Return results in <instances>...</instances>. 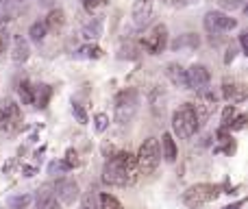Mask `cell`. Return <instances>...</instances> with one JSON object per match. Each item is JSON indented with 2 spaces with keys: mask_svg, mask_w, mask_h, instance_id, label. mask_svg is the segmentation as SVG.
Returning <instances> with one entry per match:
<instances>
[{
  "mask_svg": "<svg viewBox=\"0 0 248 209\" xmlns=\"http://www.w3.org/2000/svg\"><path fill=\"white\" fill-rule=\"evenodd\" d=\"M50 96H52L50 85H33V103H31V105L44 109V107H48V100H50Z\"/></svg>",
  "mask_w": 248,
  "mask_h": 209,
  "instance_id": "cell-16",
  "label": "cell"
},
{
  "mask_svg": "<svg viewBox=\"0 0 248 209\" xmlns=\"http://www.w3.org/2000/svg\"><path fill=\"white\" fill-rule=\"evenodd\" d=\"M2 50H4V39L0 37V52H2Z\"/></svg>",
  "mask_w": 248,
  "mask_h": 209,
  "instance_id": "cell-39",
  "label": "cell"
},
{
  "mask_svg": "<svg viewBox=\"0 0 248 209\" xmlns=\"http://www.w3.org/2000/svg\"><path fill=\"white\" fill-rule=\"evenodd\" d=\"M235 115H237V109L233 105H229L227 109L222 111V129H229L231 127V122L235 120Z\"/></svg>",
  "mask_w": 248,
  "mask_h": 209,
  "instance_id": "cell-24",
  "label": "cell"
},
{
  "mask_svg": "<svg viewBox=\"0 0 248 209\" xmlns=\"http://www.w3.org/2000/svg\"><path fill=\"white\" fill-rule=\"evenodd\" d=\"M81 57H85V59H100V57H103V50L92 44V46L81 48Z\"/></svg>",
  "mask_w": 248,
  "mask_h": 209,
  "instance_id": "cell-26",
  "label": "cell"
},
{
  "mask_svg": "<svg viewBox=\"0 0 248 209\" xmlns=\"http://www.w3.org/2000/svg\"><path fill=\"white\" fill-rule=\"evenodd\" d=\"M107 2L109 0H85V9L90 13H96V11H100V9L107 7Z\"/></svg>",
  "mask_w": 248,
  "mask_h": 209,
  "instance_id": "cell-28",
  "label": "cell"
},
{
  "mask_svg": "<svg viewBox=\"0 0 248 209\" xmlns=\"http://www.w3.org/2000/svg\"><path fill=\"white\" fill-rule=\"evenodd\" d=\"M166 74H168V79H170V81L174 83L176 87H181V90H187V74H185V70L181 68L179 64H168Z\"/></svg>",
  "mask_w": 248,
  "mask_h": 209,
  "instance_id": "cell-14",
  "label": "cell"
},
{
  "mask_svg": "<svg viewBox=\"0 0 248 209\" xmlns=\"http://www.w3.org/2000/svg\"><path fill=\"white\" fill-rule=\"evenodd\" d=\"M240 4H244V0H220V7L222 9H237Z\"/></svg>",
  "mask_w": 248,
  "mask_h": 209,
  "instance_id": "cell-32",
  "label": "cell"
},
{
  "mask_svg": "<svg viewBox=\"0 0 248 209\" xmlns=\"http://www.w3.org/2000/svg\"><path fill=\"white\" fill-rule=\"evenodd\" d=\"M37 209H59V203H57L55 192H50V188H42L37 190Z\"/></svg>",
  "mask_w": 248,
  "mask_h": 209,
  "instance_id": "cell-15",
  "label": "cell"
},
{
  "mask_svg": "<svg viewBox=\"0 0 248 209\" xmlns=\"http://www.w3.org/2000/svg\"><path fill=\"white\" fill-rule=\"evenodd\" d=\"M242 205H244V201H237V203H233V205H229V207H224V209H240Z\"/></svg>",
  "mask_w": 248,
  "mask_h": 209,
  "instance_id": "cell-38",
  "label": "cell"
},
{
  "mask_svg": "<svg viewBox=\"0 0 248 209\" xmlns=\"http://www.w3.org/2000/svg\"><path fill=\"white\" fill-rule=\"evenodd\" d=\"M0 2H4V0H0Z\"/></svg>",
  "mask_w": 248,
  "mask_h": 209,
  "instance_id": "cell-40",
  "label": "cell"
},
{
  "mask_svg": "<svg viewBox=\"0 0 248 209\" xmlns=\"http://www.w3.org/2000/svg\"><path fill=\"white\" fill-rule=\"evenodd\" d=\"M100 209H124V207L111 194H100Z\"/></svg>",
  "mask_w": 248,
  "mask_h": 209,
  "instance_id": "cell-22",
  "label": "cell"
},
{
  "mask_svg": "<svg viewBox=\"0 0 248 209\" xmlns=\"http://www.w3.org/2000/svg\"><path fill=\"white\" fill-rule=\"evenodd\" d=\"M20 98H22V103L24 105H31L33 103V85H31L29 81H22L20 83Z\"/></svg>",
  "mask_w": 248,
  "mask_h": 209,
  "instance_id": "cell-23",
  "label": "cell"
},
{
  "mask_svg": "<svg viewBox=\"0 0 248 209\" xmlns=\"http://www.w3.org/2000/svg\"><path fill=\"white\" fill-rule=\"evenodd\" d=\"M141 46H144L150 55H159V52H163V50H166V46H168V29L163 24H157L144 37Z\"/></svg>",
  "mask_w": 248,
  "mask_h": 209,
  "instance_id": "cell-8",
  "label": "cell"
},
{
  "mask_svg": "<svg viewBox=\"0 0 248 209\" xmlns=\"http://www.w3.org/2000/svg\"><path fill=\"white\" fill-rule=\"evenodd\" d=\"M233 59H235V50H233V48H231V50H229L227 52V57H224V64H233Z\"/></svg>",
  "mask_w": 248,
  "mask_h": 209,
  "instance_id": "cell-36",
  "label": "cell"
},
{
  "mask_svg": "<svg viewBox=\"0 0 248 209\" xmlns=\"http://www.w3.org/2000/svg\"><path fill=\"white\" fill-rule=\"evenodd\" d=\"M0 127L7 133H16L22 127V111L20 105H16L13 100H4L0 107Z\"/></svg>",
  "mask_w": 248,
  "mask_h": 209,
  "instance_id": "cell-6",
  "label": "cell"
},
{
  "mask_svg": "<svg viewBox=\"0 0 248 209\" xmlns=\"http://www.w3.org/2000/svg\"><path fill=\"white\" fill-rule=\"evenodd\" d=\"M246 127V115H235V120L231 122V131H240V129H244Z\"/></svg>",
  "mask_w": 248,
  "mask_h": 209,
  "instance_id": "cell-31",
  "label": "cell"
},
{
  "mask_svg": "<svg viewBox=\"0 0 248 209\" xmlns=\"http://www.w3.org/2000/svg\"><path fill=\"white\" fill-rule=\"evenodd\" d=\"M216 196H218V188H216V185L198 183V185H192V188L183 194V201L187 207L196 209V207H202V205H207V203H211Z\"/></svg>",
  "mask_w": 248,
  "mask_h": 209,
  "instance_id": "cell-5",
  "label": "cell"
},
{
  "mask_svg": "<svg viewBox=\"0 0 248 209\" xmlns=\"http://www.w3.org/2000/svg\"><path fill=\"white\" fill-rule=\"evenodd\" d=\"M198 44H201L198 35L185 33V35H181L179 39H174V42H172V50H176V52H187V50H194V48H198Z\"/></svg>",
  "mask_w": 248,
  "mask_h": 209,
  "instance_id": "cell-13",
  "label": "cell"
},
{
  "mask_svg": "<svg viewBox=\"0 0 248 209\" xmlns=\"http://www.w3.org/2000/svg\"><path fill=\"white\" fill-rule=\"evenodd\" d=\"M94 127H96V131H98V133H103L105 129L109 127V118H107L105 113H98V115L94 118Z\"/></svg>",
  "mask_w": 248,
  "mask_h": 209,
  "instance_id": "cell-29",
  "label": "cell"
},
{
  "mask_svg": "<svg viewBox=\"0 0 248 209\" xmlns=\"http://www.w3.org/2000/svg\"><path fill=\"white\" fill-rule=\"evenodd\" d=\"M44 24H46V29H50V31H61L65 24V13L61 11V9H52V11L46 16Z\"/></svg>",
  "mask_w": 248,
  "mask_h": 209,
  "instance_id": "cell-19",
  "label": "cell"
},
{
  "mask_svg": "<svg viewBox=\"0 0 248 209\" xmlns=\"http://www.w3.org/2000/svg\"><path fill=\"white\" fill-rule=\"evenodd\" d=\"M65 166H68V170H72V168H78L81 166V159H78V153L74 148H70L68 153H65Z\"/></svg>",
  "mask_w": 248,
  "mask_h": 209,
  "instance_id": "cell-25",
  "label": "cell"
},
{
  "mask_svg": "<svg viewBox=\"0 0 248 209\" xmlns=\"http://www.w3.org/2000/svg\"><path fill=\"white\" fill-rule=\"evenodd\" d=\"M29 203H31V196L29 194H22V196H13L11 201H9V207L11 209H24Z\"/></svg>",
  "mask_w": 248,
  "mask_h": 209,
  "instance_id": "cell-27",
  "label": "cell"
},
{
  "mask_svg": "<svg viewBox=\"0 0 248 209\" xmlns=\"http://www.w3.org/2000/svg\"><path fill=\"white\" fill-rule=\"evenodd\" d=\"M140 109V94L135 90H124L116 98V120L120 124H128Z\"/></svg>",
  "mask_w": 248,
  "mask_h": 209,
  "instance_id": "cell-4",
  "label": "cell"
},
{
  "mask_svg": "<svg viewBox=\"0 0 248 209\" xmlns=\"http://www.w3.org/2000/svg\"><path fill=\"white\" fill-rule=\"evenodd\" d=\"M137 159L131 153H116L103 168V181L109 185L126 188L137 181Z\"/></svg>",
  "mask_w": 248,
  "mask_h": 209,
  "instance_id": "cell-1",
  "label": "cell"
},
{
  "mask_svg": "<svg viewBox=\"0 0 248 209\" xmlns=\"http://www.w3.org/2000/svg\"><path fill=\"white\" fill-rule=\"evenodd\" d=\"M222 94H224V98H227L231 105L244 103V100H246V87L242 85V83L229 81V79H227V81L222 83Z\"/></svg>",
  "mask_w": 248,
  "mask_h": 209,
  "instance_id": "cell-12",
  "label": "cell"
},
{
  "mask_svg": "<svg viewBox=\"0 0 248 209\" xmlns=\"http://www.w3.org/2000/svg\"><path fill=\"white\" fill-rule=\"evenodd\" d=\"M48 170H50V175H55V172H61V170H68V166H65L63 161H52L50 163V168H48Z\"/></svg>",
  "mask_w": 248,
  "mask_h": 209,
  "instance_id": "cell-33",
  "label": "cell"
},
{
  "mask_svg": "<svg viewBox=\"0 0 248 209\" xmlns=\"http://www.w3.org/2000/svg\"><path fill=\"white\" fill-rule=\"evenodd\" d=\"M55 196L63 205H74L78 198V183L72 179H59L55 183Z\"/></svg>",
  "mask_w": 248,
  "mask_h": 209,
  "instance_id": "cell-10",
  "label": "cell"
},
{
  "mask_svg": "<svg viewBox=\"0 0 248 209\" xmlns=\"http://www.w3.org/2000/svg\"><path fill=\"white\" fill-rule=\"evenodd\" d=\"M137 170L141 175H153L159 166V159H161V150H159V142L155 137L144 140V144L140 146V153H137Z\"/></svg>",
  "mask_w": 248,
  "mask_h": 209,
  "instance_id": "cell-3",
  "label": "cell"
},
{
  "mask_svg": "<svg viewBox=\"0 0 248 209\" xmlns=\"http://www.w3.org/2000/svg\"><path fill=\"white\" fill-rule=\"evenodd\" d=\"M46 24H44V22H33V24H31V31H29V35H31V39H33V42H44V37H46Z\"/></svg>",
  "mask_w": 248,
  "mask_h": 209,
  "instance_id": "cell-21",
  "label": "cell"
},
{
  "mask_svg": "<svg viewBox=\"0 0 248 209\" xmlns=\"http://www.w3.org/2000/svg\"><path fill=\"white\" fill-rule=\"evenodd\" d=\"M81 209H94V196H92V194H85V196H83Z\"/></svg>",
  "mask_w": 248,
  "mask_h": 209,
  "instance_id": "cell-34",
  "label": "cell"
},
{
  "mask_svg": "<svg viewBox=\"0 0 248 209\" xmlns=\"http://www.w3.org/2000/svg\"><path fill=\"white\" fill-rule=\"evenodd\" d=\"M198 127H201V115H198V109L194 105H183L179 111H174V115H172V129H174V133L179 137H183V140H187V137H192L194 133L198 131Z\"/></svg>",
  "mask_w": 248,
  "mask_h": 209,
  "instance_id": "cell-2",
  "label": "cell"
},
{
  "mask_svg": "<svg viewBox=\"0 0 248 209\" xmlns=\"http://www.w3.org/2000/svg\"><path fill=\"white\" fill-rule=\"evenodd\" d=\"M168 4H172V7H185V4H192L194 0H166Z\"/></svg>",
  "mask_w": 248,
  "mask_h": 209,
  "instance_id": "cell-35",
  "label": "cell"
},
{
  "mask_svg": "<svg viewBox=\"0 0 248 209\" xmlns=\"http://www.w3.org/2000/svg\"><path fill=\"white\" fill-rule=\"evenodd\" d=\"M72 113L77 115V120H78L81 124H87V113H85V109H83V107L78 105V103L72 105Z\"/></svg>",
  "mask_w": 248,
  "mask_h": 209,
  "instance_id": "cell-30",
  "label": "cell"
},
{
  "mask_svg": "<svg viewBox=\"0 0 248 209\" xmlns=\"http://www.w3.org/2000/svg\"><path fill=\"white\" fill-rule=\"evenodd\" d=\"M161 148H163V157H166V161H176V155H179V148H176V142L172 140L170 133H163L161 137Z\"/></svg>",
  "mask_w": 248,
  "mask_h": 209,
  "instance_id": "cell-18",
  "label": "cell"
},
{
  "mask_svg": "<svg viewBox=\"0 0 248 209\" xmlns=\"http://www.w3.org/2000/svg\"><path fill=\"white\" fill-rule=\"evenodd\" d=\"M205 26L211 33V37H214V35L224 33V31H233L237 26V20L231 16H227V13H222V11H209L205 16Z\"/></svg>",
  "mask_w": 248,
  "mask_h": 209,
  "instance_id": "cell-7",
  "label": "cell"
},
{
  "mask_svg": "<svg viewBox=\"0 0 248 209\" xmlns=\"http://www.w3.org/2000/svg\"><path fill=\"white\" fill-rule=\"evenodd\" d=\"M246 35L248 33H242L240 35V44H242V52H244V55H248V50H246Z\"/></svg>",
  "mask_w": 248,
  "mask_h": 209,
  "instance_id": "cell-37",
  "label": "cell"
},
{
  "mask_svg": "<svg viewBox=\"0 0 248 209\" xmlns=\"http://www.w3.org/2000/svg\"><path fill=\"white\" fill-rule=\"evenodd\" d=\"M185 74H187V87L189 90H196V92H205L207 85H209V81H211L209 70L201 64H194Z\"/></svg>",
  "mask_w": 248,
  "mask_h": 209,
  "instance_id": "cell-9",
  "label": "cell"
},
{
  "mask_svg": "<svg viewBox=\"0 0 248 209\" xmlns=\"http://www.w3.org/2000/svg\"><path fill=\"white\" fill-rule=\"evenodd\" d=\"M29 55H31L29 42L22 39V37H16V42H13V52H11L13 61H16V64H22V61L29 59Z\"/></svg>",
  "mask_w": 248,
  "mask_h": 209,
  "instance_id": "cell-17",
  "label": "cell"
},
{
  "mask_svg": "<svg viewBox=\"0 0 248 209\" xmlns=\"http://www.w3.org/2000/svg\"><path fill=\"white\" fill-rule=\"evenodd\" d=\"M153 17V0H135L133 2V22L137 29H144Z\"/></svg>",
  "mask_w": 248,
  "mask_h": 209,
  "instance_id": "cell-11",
  "label": "cell"
},
{
  "mask_svg": "<svg viewBox=\"0 0 248 209\" xmlns=\"http://www.w3.org/2000/svg\"><path fill=\"white\" fill-rule=\"evenodd\" d=\"M83 37L85 39H98L100 35H103V20L100 17H94V20H90L85 26H83Z\"/></svg>",
  "mask_w": 248,
  "mask_h": 209,
  "instance_id": "cell-20",
  "label": "cell"
}]
</instances>
